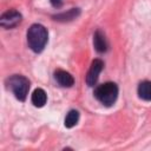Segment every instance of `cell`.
<instances>
[{
	"label": "cell",
	"mask_w": 151,
	"mask_h": 151,
	"mask_svg": "<svg viewBox=\"0 0 151 151\" xmlns=\"http://www.w3.org/2000/svg\"><path fill=\"white\" fill-rule=\"evenodd\" d=\"M94 97L104 105L106 106H111L112 104H114V101L117 100L118 97V86L114 83H105L99 85L96 90H94Z\"/></svg>",
	"instance_id": "obj_3"
},
{
	"label": "cell",
	"mask_w": 151,
	"mask_h": 151,
	"mask_svg": "<svg viewBox=\"0 0 151 151\" xmlns=\"http://www.w3.org/2000/svg\"><path fill=\"white\" fill-rule=\"evenodd\" d=\"M52 6H54L55 8H59L61 5H63V0H50Z\"/></svg>",
	"instance_id": "obj_12"
},
{
	"label": "cell",
	"mask_w": 151,
	"mask_h": 151,
	"mask_svg": "<svg viewBox=\"0 0 151 151\" xmlns=\"http://www.w3.org/2000/svg\"><path fill=\"white\" fill-rule=\"evenodd\" d=\"M79 14H80L79 8H71L67 12H64V13L54 15L53 18H54V20H58V21H70V20L76 19Z\"/></svg>",
	"instance_id": "obj_10"
},
{
	"label": "cell",
	"mask_w": 151,
	"mask_h": 151,
	"mask_svg": "<svg viewBox=\"0 0 151 151\" xmlns=\"http://www.w3.org/2000/svg\"><path fill=\"white\" fill-rule=\"evenodd\" d=\"M93 45L94 48L99 52V53H104L107 51V41L106 38L104 35V33H101L100 31H97L93 35Z\"/></svg>",
	"instance_id": "obj_7"
},
{
	"label": "cell",
	"mask_w": 151,
	"mask_h": 151,
	"mask_svg": "<svg viewBox=\"0 0 151 151\" xmlns=\"http://www.w3.org/2000/svg\"><path fill=\"white\" fill-rule=\"evenodd\" d=\"M21 14L15 11V9H9L7 12H5L1 18H0V25L4 28H13L17 25H19L21 22Z\"/></svg>",
	"instance_id": "obj_4"
},
{
	"label": "cell",
	"mask_w": 151,
	"mask_h": 151,
	"mask_svg": "<svg viewBox=\"0 0 151 151\" xmlns=\"http://www.w3.org/2000/svg\"><path fill=\"white\" fill-rule=\"evenodd\" d=\"M7 87L14 93L15 98L20 101H25L29 90V81L27 78L20 74H14L6 81Z\"/></svg>",
	"instance_id": "obj_2"
},
{
	"label": "cell",
	"mask_w": 151,
	"mask_h": 151,
	"mask_svg": "<svg viewBox=\"0 0 151 151\" xmlns=\"http://www.w3.org/2000/svg\"><path fill=\"white\" fill-rule=\"evenodd\" d=\"M78 120H79V112L77 110H71L67 113L66 118H65V126L68 127V129H71V127H73V126L77 125Z\"/></svg>",
	"instance_id": "obj_11"
},
{
	"label": "cell",
	"mask_w": 151,
	"mask_h": 151,
	"mask_svg": "<svg viewBox=\"0 0 151 151\" xmlns=\"http://www.w3.org/2000/svg\"><path fill=\"white\" fill-rule=\"evenodd\" d=\"M48 40V33L47 29L40 25V24H34L32 25L28 31H27V42L29 48L35 52V53H40Z\"/></svg>",
	"instance_id": "obj_1"
},
{
	"label": "cell",
	"mask_w": 151,
	"mask_h": 151,
	"mask_svg": "<svg viewBox=\"0 0 151 151\" xmlns=\"http://www.w3.org/2000/svg\"><path fill=\"white\" fill-rule=\"evenodd\" d=\"M138 96L145 101H151V81L144 80L138 85Z\"/></svg>",
	"instance_id": "obj_9"
},
{
	"label": "cell",
	"mask_w": 151,
	"mask_h": 151,
	"mask_svg": "<svg viewBox=\"0 0 151 151\" xmlns=\"http://www.w3.org/2000/svg\"><path fill=\"white\" fill-rule=\"evenodd\" d=\"M54 78L58 81V84L60 86H63V87H71L74 84L73 77L68 72H66L64 70H57L54 72Z\"/></svg>",
	"instance_id": "obj_6"
},
{
	"label": "cell",
	"mask_w": 151,
	"mask_h": 151,
	"mask_svg": "<svg viewBox=\"0 0 151 151\" xmlns=\"http://www.w3.org/2000/svg\"><path fill=\"white\" fill-rule=\"evenodd\" d=\"M32 104L37 107H42L47 101V94L42 88H35L32 93Z\"/></svg>",
	"instance_id": "obj_8"
},
{
	"label": "cell",
	"mask_w": 151,
	"mask_h": 151,
	"mask_svg": "<svg viewBox=\"0 0 151 151\" xmlns=\"http://www.w3.org/2000/svg\"><path fill=\"white\" fill-rule=\"evenodd\" d=\"M104 67V63L103 60L100 59H94L91 64V67L87 72V76H86V84L88 86H94L97 80H98V77H99V73L101 72Z\"/></svg>",
	"instance_id": "obj_5"
}]
</instances>
